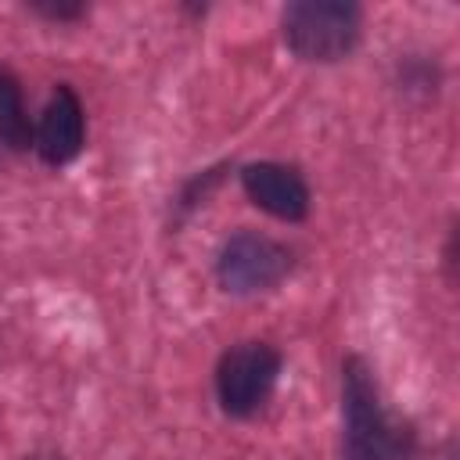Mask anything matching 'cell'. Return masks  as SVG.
Here are the masks:
<instances>
[{
	"label": "cell",
	"mask_w": 460,
	"mask_h": 460,
	"mask_svg": "<svg viewBox=\"0 0 460 460\" xmlns=\"http://www.w3.org/2000/svg\"><path fill=\"white\" fill-rule=\"evenodd\" d=\"M291 270V252L255 230H241L234 234L216 259V277L226 291L234 295H259L277 288Z\"/></svg>",
	"instance_id": "277c9868"
},
{
	"label": "cell",
	"mask_w": 460,
	"mask_h": 460,
	"mask_svg": "<svg viewBox=\"0 0 460 460\" xmlns=\"http://www.w3.org/2000/svg\"><path fill=\"white\" fill-rule=\"evenodd\" d=\"M341 402H345V460H399L406 453V435L388 420L377 385L363 359H345L341 367Z\"/></svg>",
	"instance_id": "6da1fadb"
},
{
	"label": "cell",
	"mask_w": 460,
	"mask_h": 460,
	"mask_svg": "<svg viewBox=\"0 0 460 460\" xmlns=\"http://www.w3.org/2000/svg\"><path fill=\"white\" fill-rule=\"evenodd\" d=\"M280 374V352L266 341L234 345L216 367V399L230 417H252L273 392Z\"/></svg>",
	"instance_id": "3957f363"
},
{
	"label": "cell",
	"mask_w": 460,
	"mask_h": 460,
	"mask_svg": "<svg viewBox=\"0 0 460 460\" xmlns=\"http://www.w3.org/2000/svg\"><path fill=\"white\" fill-rule=\"evenodd\" d=\"M83 137H86V119H83V104L75 97L72 86H58L43 108L40 129H36V151L47 165H65L83 151Z\"/></svg>",
	"instance_id": "8992f818"
},
{
	"label": "cell",
	"mask_w": 460,
	"mask_h": 460,
	"mask_svg": "<svg viewBox=\"0 0 460 460\" xmlns=\"http://www.w3.org/2000/svg\"><path fill=\"white\" fill-rule=\"evenodd\" d=\"M244 194L270 216L284 223H298L309 212V187L298 176V169L280 165V162H255L241 172Z\"/></svg>",
	"instance_id": "5b68a950"
},
{
	"label": "cell",
	"mask_w": 460,
	"mask_h": 460,
	"mask_svg": "<svg viewBox=\"0 0 460 460\" xmlns=\"http://www.w3.org/2000/svg\"><path fill=\"white\" fill-rule=\"evenodd\" d=\"M284 43L302 61H338L359 40V7L341 0H298L284 7Z\"/></svg>",
	"instance_id": "7a4b0ae2"
},
{
	"label": "cell",
	"mask_w": 460,
	"mask_h": 460,
	"mask_svg": "<svg viewBox=\"0 0 460 460\" xmlns=\"http://www.w3.org/2000/svg\"><path fill=\"white\" fill-rule=\"evenodd\" d=\"M32 11H40V14H47V18H54V22H68V18H79L83 14V4H32Z\"/></svg>",
	"instance_id": "ba28073f"
},
{
	"label": "cell",
	"mask_w": 460,
	"mask_h": 460,
	"mask_svg": "<svg viewBox=\"0 0 460 460\" xmlns=\"http://www.w3.org/2000/svg\"><path fill=\"white\" fill-rule=\"evenodd\" d=\"M0 140L14 151H25L32 144V126H29L25 101H22V86L4 65H0Z\"/></svg>",
	"instance_id": "52a82bcc"
}]
</instances>
